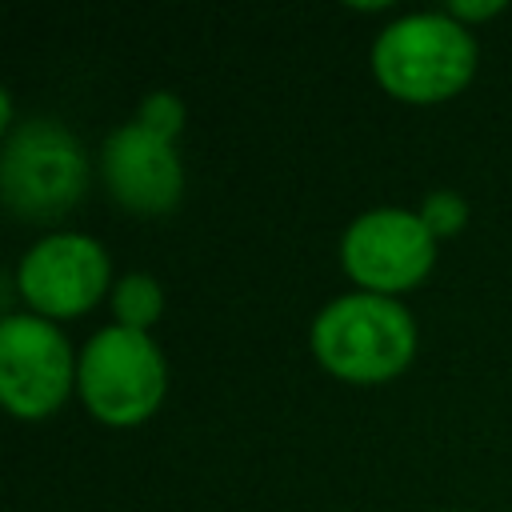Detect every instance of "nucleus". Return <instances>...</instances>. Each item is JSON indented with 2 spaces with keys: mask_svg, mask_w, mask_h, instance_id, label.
<instances>
[{
  "mask_svg": "<svg viewBox=\"0 0 512 512\" xmlns=\"http://www.w3.org/2000/svg\"><path fill=\"white\" fill-rule=\"evenodd\" d=\"M372 72L388 96L408 104H436L472 80L476 40L448 12L404 16L376 36Z\"/></svg>",
  "mask_w": 512,
  "mask_h": 512,
  "instance_id": "obj_1",
  "label": "nucleus"
},
{
  "mask_svg": "<svg viewBox=\"0 0 512 512\" xmlns=\"http://www.w3.org/2000/svg\"><path fill=\"white\" fill-rule=\"evenodd\" d=\"M316 360L352 384L392 380L416 352V324L392 296L352 292L332 300L312 324Z\"/></svg>",
  "mask_w": 512,
  "mask_h": 512,
  "instance_id": "obj_2",
  "label": "nucleus"
},
{
  "mask_svg": "<svg viewBox=\"0 0 512 512\" xmlns=\"http://www.w3.org/2000/svg\"><path fill=\"white\" fill-rule=\"evenodd\" d=\"M88 188V156L56 120H28L8 132L0 156V192L16 216L52 220L80 204Z\"/></svg>",
  "mask_w": 512,
  "mask_h": 512,
  "instance_id": "obj_3",
  "label": "nucleus"
},
{
  "mask_svg": "<svg viewBox=\"0 0 512 512\" xmlns=\"http://www.w3.org/2000/svg\"><path fill=\"white\" fill-rule=\"evenodd\" d=\"M76 384L96 420L128 428L156 412V404L164 400L168 372L148 332L112 324L84 344L76 364Z\"/></svg>",
  "mask_w": 512,
  "mask_h": 512,
  "instance_id": "obj_4",
  "label": "nucleus"
},
{
  "mask_svg": "<svg viewBox=\"0 0 512 512\" xmlns=\"http://www.w3.org/2000/svg\"><path fill=\"white\" fill-rule=\"evenodd\" d=\"M344 272L372 296H392L404 288H416L432 260H436V236L420 220V212L404 208H376L352 220L340 244Z\"/></svg>",
  "mask_w": 512,
  "mask_h": 512,
  "instance_id": "obj_5",
  "label": "nucleus"
},
{
  "mask_svg": "<svg viewBox=\"0 0 512 512\" xmlns=\"http://www.w3.org/2000/svg\"><path fill=\"white\" fill-rule=\"evenodd\" d=\"M72 388V348L44 316L0 324V400L20 420L52 416Z\"/></svg>",
  "mask_w": 512,
  "mask_h": 512,
  "instance_id": "obj_6",
  "label": "nucleus"
},
{
  "mask_svg": "<svg viewBox=\"0 0 512 512\" xmlns=\"http://www.w3.org/2000/svg\"><path fill=\"white\" fill-rule=\"evenodd\" d=\"M20 296L32 304V312L64 320L88 312L104 288H108V256L96 240L76 232L44 236L16 272Z\"/></svg>",
  "mask_w": 512,
  "mask_h": 512,
  "instance_id": "obj_7",
  "label": "nucleus"
},
{
  "mask_svg": "<svg viewBox=\"0 0 512 512\" xmlns=\"http://www.w3.org/2000/svg\"><path fill=\"white\" fill-rule=\"evenodd\" d=\"M100 172L108 192L116 196V204L132 208V212H168L176 208L180 192H184V168L176 156V144L152 128L124 124L104 140V156H100Z\"/></svg>",
  "mask_w": 512,
  "mask_h": 512,
  "instance_id": "obj_8",
  "label": "nucleus"
},
{
  "mask_svg": "<svg viewBox=\"0 0 512 512\" xmlns=\"http://www.w3.org/2000/svg\"><path fill=\"white\" fill-rule=\"evenodd\" d=\"M112 308H116L120 328L148 332V328L156 324L160 308H164V292H160V284H156L152 276L132 272V276H124V280L116 284V292H112Z\"/></svg>",
  "mask_w": 512,
  "mask_h": 512,
  "instance_id": "obj_9",
  "label": "nucleus"
},
{
  "mask_svg": "<svg viewBox=\"0 0 512 512\" xmlns=\"http://www.w3.org/2000/svg\"><path fill=\"white\" fill-rule=\"evenodd\" d=\"M420 220L428 224L432 236H456L468 220V204L456 192H428L420 204Z\"/></svg>",
  "mask_w": 512,
  "mask_h": 512,
  "instance_id": "obj_10",
  "label": "nucleus"
},
{
  "mask_svg": "<svg viewBox=\"0 0 512 512\" xmlns=\"http://www.w3.org/2000/svg\"><path fill=\"white\" fill-rule=\"evenodd\" d=\"M140 124L152 128V132H160V136H168V140H176V132L184 124V104L172 92H152L140 104Z\"/></svg>",
  "mask_w": 512,
  "mask_h": 512,
  "instance_id": "obj_11",
  "label": "nucleus"
},
{
  "mask_svg": "<svg viewBox=\"0 0 512 512\" xmlns=\"http://www.w3.org/2000/svg\"><path fill=\"white\" fill-rule=\"evenodd\" d=\"M456 24L460 20H488V16H496V12H504V4L500 0H484V4H468V0H452L448 8H444Z\"/></svg>",
  "mask_w": 512,
  "mask_h": 512,
  "instance_id": "obj_12",
  "label": "nucleus"
}]
</instances>
